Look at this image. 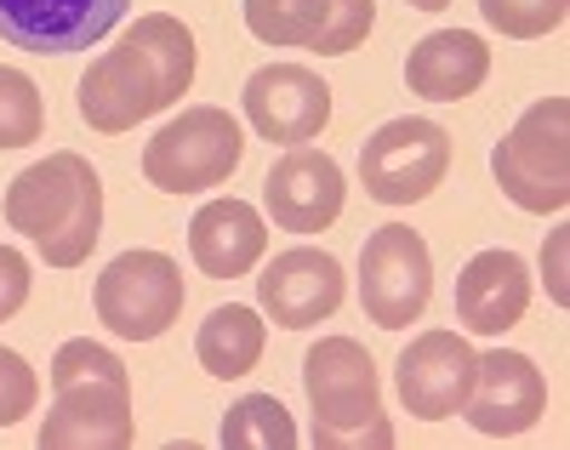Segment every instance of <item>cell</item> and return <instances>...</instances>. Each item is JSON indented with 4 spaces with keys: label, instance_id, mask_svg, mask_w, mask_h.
<instances>
[{
    "label": "cell",
    "instance_id": "cell-1",
    "mask_svg": "<svg viewBox=\"0 0 570 450\" xmlns=\"http://www.w3.org/2000/svg\"><path fill=\"white\" fill-rule=\"evenodd\" d=\"M188 86H195V35L171 12H149L126 29L115 52L80 75V120L104 137H120L188 97Z\"/></svg>",
    "mask_w": 570,
    "mask_h": 450
},
{
    "label": "cell",
    "instance_id": "cell-2",
    "mask_svg": "<svg viewBox=\"0 0 570 450\" xmlns=\"http://www.w3.org/2000/svg\"><path fill=\"white\" fill-rule=\"evenodd\" d=\"M7 223L12 234H29L52 268H80L104 239V183L91 160L58 148L40 166L18 172L7 188Z\"/></svg>",
    "mask_w": 570,
    "mask_h": 450
},
{
    "label": "cell",
    "instance_id": "cell-3",
    "mask_svg": "<svg viewBox=\"0 0 570 450\" xmlns=\"http://www.w3.org/2000/svg\"><path fill=\"white\" fill-rule=\"evenodd\" d=\"M52 411L40 422V450H126L137 439L131 376L91 336H69L52 354Z\"/></svg>",
    "mask_w": 570,
    "mask_h": 450
},
{
    "label": "cell",
    "instance_id": "cell-4",
    "mask_svg": "<svg viewBox=\"0 0 570 450\" xmlns=\"http://www.w3.org/2000/svg\"><path fill=\"white\" fill-rule=\"evenodd\" d=\"M303 388L314 405V444L320 450H389L394 422L383 417V382L376 360L354 336H320L303 360Z\"/></svg>",
    "mask_w": 570,
    "mask_h": 450
},
{
    "label": "cell",
    "instance_id": "cell-5",
    "mask_svg": "<svg viewBox=\"0 0 570 450\" xmlns=\"http://www.w3.org/2000/svg\"><path fill=\"white\" fill-rule=\"evenodd\" d=\"M491 172L519 212L548 217L570 206V97H542L497 143Z\"/></svg>",
    "mask_w": 570,
    "mask_h": 450
},
{
    "label": "cell",
    "instance_id": "cell-6",
    "mask_svg": "<svg viewBox=\"0 0 570 450\" xmlns=\"http://www.w3.org/2000/svg\"><path fill=\"white\" fill-rule=\"evenodd\" d=\"M246 160V131L228 109H183L177 120H166L155 131V143L142 148V177L160 194H200V188H223Z\"/></svg>",
    "mask_w": 570,
    "mask_h": 450
},
{
    "label": "cell",
    "instance_id": "cell-7",
    "mask_svg": "<svg viewBox=\"0 0 570 450\" xmlns=\"http://www.w3.org/2000/svg\"><path fill=\"white\" fill-rule=\"evenodd\" d=\"M445 172H451V131L422 115L389 120L360 148V183L376 206H416L445 183Z\"/></svg>",
    "mask_w": 570,
    "mask_h": 450
},
{
    "label": "cell",
    "instance_id": "cell-8",
    "mask_svg": "<svg viewBox=\"0 0 570 450\" xmlns=\"http://www.w3.org/2000/svg\"><path fill=\"white\" fill-rule=\"evenodd\" d=\"M428 296H434V257H428V239L405 223H383L365 234L360 252V303L365 320L383 331H405L422 320Z\"/></svg>",
    "mask_w": 570,
    "mask_h": 450
},
{
    "label": "cell",
    "instance_id": "cell-9",
    "mask_svg": "<svg viewBox=\"0 0 570 450\" xmlns=\"http://www.w3.org/2000/svg\"><path fill=\"white\" fill-rule=\"evenodd\" d=\"M98 320L126 342H155L183 314V268L166 252H120L98 274Z\"/></svg>",
    "mask_w": 570,
    "mask_h": 450
},
{
    "label": "cell",
    "instance_id": "cell-10",
    "mask_svg": "<svg viewBox=\"0 0 570 450\" xmlns=\"http://www.w3.org/2000/svg\"><path fill=\"white\" fill-rule=\"evenodd\" d=\"M263 206H268L274 228H285V234H325L348 206L343 166L325 148L292 143L263 177Z\"/></svg>",
    "mask_w": 570,
    "mask_h": 450
},
{
    "label": "cell",
    "instance_id": "cell-11",
    "mask_svg": "<svg viewBox=\"0 0 570 450\" xmlns=\"http://www.w3.org/2000/svg\"><path fill=\"white\" fill-rule=\"evenodd\" d=\"M131 0H0V40L35 58H69L98 46Z\"/></svg>",
    "mask_w": 570,
    "mask_h": 450
},
{
    "label": "cell",
    "instance_id": "cell-12",
    "mask_svg": "<svg viewBox=\"0 0 570 450\" xmlns=\"http://www.w3.org/2000/svg\"><path fill=\"white\" fill-rule=\"evenodd\" d=\"M548 411V382L537 371L531 354H513V348H491L473 365V388L462 399V417L473 422V433L485 439H513L537 428Z\"/></svg>",
    "mask_w": 570,
    "mask_h": 450
},
{
    "label": "cell",
    "instance_id": "cell-13",
    "mask_svg": "<svg viewBox=\"0 0 570 450\" xmlns=\"http://www.w3.org/2000/svg\"><path fill=\"white\" fill-rule=\"evenodd\" d=\"M473 365H480V354H473V342L456 336V331H422L400 365H394V388H400V405L422 422H445L462 411V399L473 388Z\"/></svg>",
    "mask_w": 570,
    "mask_h": 450
},
{
    "label": "cell",
    "instance_id": "cell-14",
    "mask_svg": "<svg viewBox=\"0 0 570 450\" xmlns=\"http://www.w3.org/2000/svg\"><path fill=\"white\" fill-rule=\"evenodd\" d=\"M348 296V280H343V263L331 252H314V245H292L279 252L263 280H257V303L274 325L285 331H308L320 320H331Z\"/></svg>",
    "mask_w": 570,
    "mask_h": 450
},
{
    "label": "cell",
    "instance_id": "cell-15",
    "mask_svg": "<svg viewBox=\"0 0 570 450\" xmlns=\"http://www.w3.org/2000/svg\"><path fill=\"white\" fill-rule=\"evenodd\" d=\"M240 104L263 143H308L331 120V86L308 63H268L246 80Z\"/></svg>",
    "mask_w": 570,
    "mask_h": 450
},
{
    "label": "cell",
    "instance_id": "cell-16",
    "mask_svg": "<svg viewBox=\"0 0 570 450\" xmlns=\"http://www.w3.org/2000/svg\"><path fill=\"white\" fill-rule=\"evenodd\" d=\"M531 309V268L519 252H491L468 257V268L456 274V320L473 331V336H502L525 320Z\"/></svg>",
    "mask_w": 570,
    "mask_h": 450
},
{
    "label": "cell",
    "instance_id": "cell-17",
    "mask_svg": "<svg viewBox=\"0 0 570 450\" xmlns=\"http://www.w3.org/2000/svg\"><path fill=\"white\" fill-rule=\"evenodd\" d=\"M485 75H491V46L473 29H434L405 58V86L428 104H462L485 86Z\"/></svg>",
    "mask_w": 570,
    "mask_h": 450
},
{
    "label": "cell",
    "instance_id": "cell-18",
    "mask_svg": "<svg viewBox=\"0 0 570 450\" xmlns=\"http://www.w3.org/2000/svg\"><path fill=\"white\" fill-rule=\"evenodd\" d=\"M188 252H195L200 274L212 280H240L263 263L268 252V228H263V212L246 206V199H206L188 223Z\"/></svg>",
    "mask_w": 570,
    "mask_h": 450
},
{
    "label": "cell",
    "instance_id": "cell-19",
    "mask_svg": "<svg viewBox=\"0 0 570 450\" xmlns=\"http://www.w3.org/2000/svg\"><path fill=\"white\" fill-rule=\"evenodd\" d=\"M263 348H268V325H263L257 309H246V303L212 309L206 325H200V336H195V354H200L206 376H217V382H234V376L257 371Z\"/></svg>",
    "mask_w": 570,
    "mask_h": 450
},
{
    "label": "cell",
    "instance_id": "cell-20",
    "mask_svg": "<svg viewBox=\"0 0 570 450\" xmlns=\"http://www.w3.org/2000/svg\"><path fill=\"white\" fill-rule=\"evenodd\" d=\"M292 444H297V422L274 393H246L228 405L223 450H292Z\"/></svg>",
    "mask_w": 570,
    "mask_h": 450
},
{
    "label": "cell",
    "instance_id": "cell-21",
    "mask_svg": "<svg viewBox=\"0 0 570 450\" xmlns=\"http://www.w3.org/2000/svg\"><path fill=\"white\" fill-rule=\"evenodd\" d=\"M325 0H246V29L263 46H314Z\"/></svg>",
    "mask_w": 570,
    "mask_h": 450
},
{
    "label": "cell",
    "instance_id": "cell-22",
    "mask_svg": "<svg viewBox=\"0 0 570 450\" xmlns=\"http://www.w3.org/2000/svg\"><path fill=\"white\" fill-rule=\"evenodd\" d=\"M40 131H46L40 86L23 69L0 63V148H29V143H40Z\"/></svg>",
    "mask_w": 570,
    "mask_h": 450
},
{
    "label": "cell",
    "instance_id": "cell-23",
    "mask_svg": "<svg viewBox=\"0 0 570 450\" xmlns=\"http://www.w3.org/2000/svg\"><path fill=\"white\" fill-rule=\"evenodd\" d=\"M570 0H480V18L508 40H542L564 23Z\"/></svg>",
    "mask_w": 570,
    "mask_h": 450
},
{
    "label": "cell",
    "instance_id": "cell-24",
    "mask_svg": "<svg viewBox=\"0 0 570 450\" xmlns=\"http://www.w3.org/2000/svg\"><path fill=\"white\" fill-rule=\"evenodd\" d=\"M371 23H376V0H325V23H320L308 52L343 58V52H354V46L371 35Z\"/></svg>",
    "mask_w": 570,
    "mask_h": 450
},
{
    "label": "cell",
    "instance_id": "cell-25",
    "mask_svg": "<svg viewBox=\"0 0 570 450\" xmlns=\"http://www.w3.org/2000/svg\"><path fill=\"white\" fill-rule=\"evenodd\" d=\"M40 399V376L29 371L23 354H12V348H0V428H12L35 411Z\"/></svg>",
    "mask_w": 570,
    "mask_h": 450
},
{
    "label": "cell",
    "instance_id": "cell-26",
    "mask_svg": "<svg viewBox=\"0 0 570 450\" xmlns=\"http://www.w3.org/2000/svg\"><path fill=\"white\" fill-rule=\"evenodd\" d=\"M29 291H35L29 257L18 252V245H0V325H7V320L29 303Z\"/></svg>",
    "mask_w": 570,
    "mask_h": 450
},
{
    "label": "cell",
    "instance_id": "cell-27",
    "mask_svg": "<svg viewBox=\"0 0 570 450\" xmlns=\"http://www.w3.org/2000/svg\"><path fill=\"white\" fill-rule=\"evenodd\" d=\"M405 7H416V12H445L451 0H405Z\"/></svg>",
    "mask_w": 570,
    "mask_h": 450
}]
</instances>
